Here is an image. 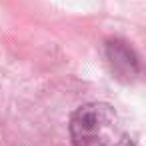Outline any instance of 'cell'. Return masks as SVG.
<instances>
[{
  "mask_svg": "<svg viewBox=\"0 0 146 146\" xmlns=\"http://www.w3.org/2000/svg\"><path fill=\"white\" fill-rule=\"evenodd\" d=\"M106 62L120 82H132L140 74V62L134 48L120 38H110L106 42Z\"/></svg>",
  "mask_w": 146,
  "mask_h": 146,
  "instance_id": "obj_2",
  "label": "cell"
},
{
  "mask_svg": "<svg viewBox=\"0 0 146 146\" xmlns=\"http://www.w3.org/2000/svg\"><path fill=\"white\" fill-rule=\"evenodd\" d=\"M72 146H134L120 114L104 102H90L70 116Z\"/></svg>",
  "mask_w": 146,
  "mask_h": 146,
  "instance_id": "obj_1",
  "label": "cell"
}]
</instances>
